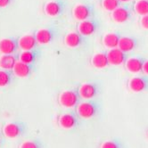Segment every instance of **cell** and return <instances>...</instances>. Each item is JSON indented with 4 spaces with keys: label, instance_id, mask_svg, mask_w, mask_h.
I'll return each mask as SVG.
<instances>
[{
    "label": "cell",
    "instance_id": "obj_18",
    "mask_svg": "<svg viewBox=\"0 0 148 148\" xmlns=\"http://www.w3.org/2000/svg\"><path fill=\"white\" fill-rule=\"evenodd\" d=\"M91 64L97 69H103L110 65L107 52H100L95 54L91 58Z\"/></svg>",
    "mask_w": 148,
    "mask_h": 148
},
{
    "label": "cell",
    "instance_id": "obj_27",
    "mask_svg": "<svg viewBox=\"0 0 148 148\" xmlns=\"http://www.w3.org/2000/svg\"><path fill=\"white\" fill-rule=\"evenodd\" d=\"M20 148H42V145L38 140H28L21 145Z\"/></svg>",
    "mask_w": 148,
    "mask_h": 148
},
{
    "label": "cell",
    "instance_id": "obj_15",
    "mask_svg": "<svg viewBox=\"0 0 148 148\" xmlns=\"http://www.w3.org/2000/svg\"><path fill=\"white\" fill-rule=\"evenodd\" d=\"M38 45V41L36 39L35 35L27 34L22 36L18 39V46L23 51H31L35 50Z\"/></svg>",
    "mask_w": 148,
    "mask_h": 148
},
{
    "label": "cell",
    "instance_id": "obj_10",
    "mask_svg": "<svg viewBox=\"0 0 148 148\" xmlns=\"http://www.w3.org/2000/svg\"><path fill=\"white\" fill-rule=\"evenodd\" d=\"M56 30L53 28H43L36 31L35 37L39 45H47L56 38Z\"/></svg>",
    "mask_w": 148,
    "mask_h": 148
},
{
    "label": "cell",
    "instance_id": "obj_12",
    "mask_svg": "<svg viewBox=\"0 0 148 148\" xmlns=\"http://www.w3.org/2000/svg\"><path fill=\"white\" fill-rule=\"evenodd\" d=\"M24 131V126L18 122H10L5 125L3 129L4 135L8 138H16L23 135Z\"/></svg>",
    "mask_w": 148,
    "mask_h": 148
},
{
    "label": "cell",
    "instance_id": "obj_29",
    "mask_svg": "<svg viewBox=\"0 0 148 148\" xmlns=\"http://www.w3.org/2000/svg\"><path fill=\"white\" fill-rule=\"evenodd\" d=\"M12 2H13V0H0V8L8 6Z\"/></svg>",
    "mask_w": 148,
    "mask_h": 148
},
{
    "label": "cell",
    "instance_id": "obj_30",
    "mask_svg": "<svg viewBox=\"0 0 148 148\" xmlns=\"http://www.w3.org/2000/svg\"><path fill=\"white\" fill-rule=\"evenodd\" d=\"M143 71H144V73L145 74V75H147V76H148V60H146V61H145V65H144Z\"/></svg>",
    "mask_w": 148,
    "mask_h": 148
},
{
    "label": "cell",
    "instance_id": "obj_26",
    "mask_svg": "<svg viewBox=\"0 0 148 148\" xmlns=\"http://www.w3.org/2000/svg\"><path fill=\"white\" fill-rule=\"evenodd\" d=\"M100 148H123V145L118 139H110L104 141Z\"/></svg>",
    "mask_w": 148,
    "mask_h": 148
},
{
    "label": "cell",
    "instance_id": "obj_5",
    "mask_svg": "<svg viewBox=\"0 0 148 148\" xmlns=\"http://www.w3.org/2000/svg\"><path fill=\"white\" fill-rule=\"evenodd\" d=\"M79 94L82 99L93 100L100 93V87L96 82H86L78 88Z\"/></svg>",
    "mask_w": 148,
    "mask_h": 148
},
{
    "label": "cell",
    "instance_id": "obj_7",
    "mask_svg": "<svg viewBox=\"0 0 148 148\" xmlns=\"http://www.w3.org/2000/svg\"><path fill=\"white\" fill-rule=\"evenodd\" d=\"M128 87L134 93H141L148 90V76L142 75L131 78L129 80Z\"/></svg>",
    "mask_w": 148,
    "mask_h": 148
},
{
    "label": "cell",
    "instance_id": "obj_23",
    "mask_svg": "<svg viewBox=\"0 0 148 148\" xmlns=\"http://www.w3.org/2000/svg\"><path fill=\"white\" fill-rule=\"evenodd\" d=\"M134 11L141 16L148 14V0H136L134 4Z\"/></svg>",
    "mask_w": 148,
    "mask_h": 148
},
{
    "label": "cell",
    "instance_id": "obj_14",
    "mask_svg": "<svg viewBox=\"0 0 148 148\" xmlns=\"http://www.w3.org/2000/svg\"><path fill=\"white\" fill-rule=\"evenodd\" d=\"M18 46V40L12 38H5L0 39V53L2 55H14Z\"/></svg>",
    "mask_w": 148,
    "mask_h": 148
},
{
    "label": "cell",
    "instance_id": "obj_22",
    "mask_svg": "<svg viewBox=\"0 0 148 148\" xmlns=\"http://www.w3.org/2000/svg\"><path fill=\"white\" fill-rule=\"evenodd\" d=\"M38 56V53L36 50L31 51H23L19 56V61L23 62L28 64H32L33 62H36Z\"/></svg>",
    "mask_w": 148,
    "mask_h": 148
},
{
    "label": "cell",
    "instance_id": "obj_8",
    "mask_svg": "<svg viewBox=\"0 0 148 148\" xmlns=\"http://www.w3.org/2000/svg\"><path fill=\"white\" fill-rule=\"evenodd\" d=\"M132 16V10L130 5H121L111 14L112 19L117 23H124L130 20Z\"/></svg>",
    "mask_w": 148,
    "mask_h": 148
},
{
    "label": "cell",
    "instance_id": "obj_25",
    "mask_svg": "<svg viewBox=\"0 0 148 148\" xmlns=\"http://www.w3.org/2000/svg\"><path fill=\"white\" fill-rule=\"evenodd\" d=\"M102 5L104 10L112 13L114 10H116L121 5V3L119 0H103Z\"/></svg>",
    "mask_w": 148,
    "mask_h": 148
},
{
    "label": "cell",
    "instance_id": "obj_20",
    "mask_svg": "<svg viewBox=\"0 0 148 148\" xmlns=\"http://www.w3.org/2000/svg\"><path fill=\"white\" fill-rule=\"evenodd\" d=\"M136 47H137V39L136 38L121 37L118 48H120L121 51L128 54V53L133 51Z\"/></svg>",
    "mask_w": 148,
    "mask_h": 148
},
{
    "label": "cell",
    "instance_id": "obj_16",
    "mask_svg": "<svg viewBox=\"0 0 148 148\" xmlns=\"http://www.w3.org/2000/svg\"><path fill=\"white\" fill-rule=\"evenodd\" d=\"M86 40V38L79 32H70L64 38V43L68 47L76 48L82 46Z\"/></svg>",
    "mask_w": 148,
    "mask_h": 148
},
{
    "label": "cell",
    "instance_id": "obj_28",
    "mask_svg": "<svg viewBox=\"0 0 148 148\" xmlns=\"http://www.w3.org/2000/svg\"><path fill=\"white\" fill-rule=\"evenodd\" d=\"M140 25L143 29H148V14L142 16V18L140 19Z\"/></svg>",
    "mask_w": 148,
    "mask_h": 148
},
{
    "label": "cell",
    "instance_id": "obj_1",
    "mask_svg": "<svg viewBox=\"0 0 148 148\" xmlns=\"http://www.w3.org/2000/svg\"><path fill=\"white\" fill-rule=\"evenodd\" d=\"M101 111L100 103L96 100H86L81 102L76 108V112L80 118L92 119L99 114Z\"/></svg>",
    "mask_w": 148,
    "mask_h": 148
},
{
    "label": "cell",
    "instance_id": "obj_3",
    "mask_svg": "<svg viewBox=\"0 0 148 148\" xmlns=\"http://www.w3.org/2000/svg\"><path fill=\"white\" fill-rule=\"evenodd\" d=\"M79 118L76 112H67L58 117V124L64 130H72L79 125Z\"/></svg>",
    "mask_w": 148,
    "mask_h": 148
},
{
    "label": "cell",
    "instance_id": "obj_9",
    "mask_svg": "<svg viewBox=\"0 0 148 148\" xmlns=\"http://www.w3.org/2000/svg\"><path fill=\"white\" fill-rule=\"evenodd\" d=\"M65 5L62 0H51L46 3L44 6V12L50 17H57L64 11Z\"/></svg>",
    "mask_w": 148,
    "mask_h": 148
},
{
    "label": "cell",
    "instance_id": "obj_32",
    "mask_svg": "<svg viewBox=\"0 0 148 148\" xmlns=\"http://www.w3.org/2000/svg\"><path fill=\"white\" fill-rule=\"evenodd\" d=\"M147 136H148V132H147Z\"/></svg>",
    "mask_w": 148,
    "mask_h": 148
},
{
    "label": "cell",
    "instance_id": "obj_6",
    "mask_svg": "<svg viewBox=\"0 0 148 148\" xmlns=\"http://www.w3.org/2000/svg\"><path fill=\"white\" fill-rule=\"evenodd\" d=\"M100 28V23L99 21L91 18L83 22H79L78 24V31L79 33L81 34L84 37H88L95 34Z\"/></svg>",
    "mask_w": 148,
    "mask_h": 148
},
{
    "label": "cell",
    "instance_id": "obj_19",
    "mask_svg": "<svg viewBox=\"0 0 148 148\" xmlns=\"http://www.w3.org/2000/svg\"><path fill=\"white\" fill-rule=\"evenodd\" d=\"M121 37L122 36H121L118 32H109L103 36V44L105 47L109 49L117 48L119 47V43Z\"/></svg>",
    "mask_w": 148,
    "mask_h": 148
},
{
    "label": "cell",
    "instance_id": "obj_13",
    "mask_svg": "<svg viewBox=\"0 0 148 148\" xmlns=\"http://www.w3.org/2000/svg\"><path fill=\"white\" fill-rule=\"evenodd\" d=\"M145 61L146 60L144 57H140V56L130 57L127 60L125 63V67L127 71L131 73H139L143 71Z\"/></svg>",
    "mask_w": 148,
    "mask_h": 148
},
{
    "label": "cell",
    "instance_id": "obj_31",
    "mask_svg": "<svg viewBox=\"0 0 148 148\" xmlns=\"http://www.w3.org/2000/svg\"><path fill=\"white\" fill-rule=\"evenodd\" d=\"M119 1L121 3H124V2H129V1H130V0H119Z\"/></svg>",
    "mask_w": 148,
    "mask_h": 148
},
{
    "label": "cell",
    "instance_id": "obj_21",
    "mask_svg": "<svg viewBox=\"0 0 148 148\" xmlns=\"http://www.w3.org/2000/svg\"><path fill=\"white\" fill-rule=\"evenodd\" d=\"M17 62L18 61L14 55H2L0 56V69L13 71Z\"/></svg>",
    "mask_w": 148,
    "mask_h": 148
},
{
    "label": "cell",
    "instance_id": "obj_24",
    "mask_svg": "<svg viewBox=\"0 0 148 148\" xmlns=\"http://www.w3.org/2000/svg\"><path fill=\"white\" fill-rule=\"evenodd\" d=\"M12 74L9 71L0 70V88H5L12 82Z\"/></svg>",
    "mask_w": 148,
    "mask_h": 148
},
{
    "label": "cell",
    "instance_id": "obj_4",
    "mask_svg": "<svg viewBox=\"0 0 148 148\" xmlns=\"http://www.w3.org/2000/svg\"><path fill=\"white\" fill-rule=\"evenodd\" d=\"M72 14L76 20L79 21V22H83V21L93 18L95 14V9L93 5L91 4H78L73 7Z\"/></svg>",
    "mask_w": 148,
    "mask_h": 148
},
{
    "label": "cell",
    "instance_id": "obj_17",
    "mask_svg": "<svg viewBox=\"0 0 148 148\" xmlns=\"http://www.w3.org/2000/svg\"><path fill=\"white\" fill-rule=\"evenodd\" d=\"M33 65L24 63L21 61H18L14 68L13 69V72L16 77L19 78H27L33 71Z\"/></svg>",
    "mask_w": 148,
    "mask_h": 148
},
{
    "label": "cell",
    "instance_id": "obj_11",
    "mask_svg": "<svg viewBox=\"0 0 148 148\" xmlns=\"http://www.w3.org/2000/svg\"><path fill=\"white\" fill-rule=\"evenodd\" d=\"M107 56H108L110 65H114V66H119L123 64V63H126L127 60L129 59L128 54L121 51L118 47L110 49L107 52Z\"/></svg>",
    "mask_w": 148,
    "mask_h": 148
},
{
    "label": "cell",
    "instance_id": "obj_2",
    "mask_svg": "<svg viewBox=\"0 0 148 148\" xmlns=\"http://www.w3.org/2000/svg\"><path fill=\"white\" fill-rule=\"evenodd\" d=\"M80 96L78 89H69L60 94L58 101L61 106L64 108H74L80 103Z\"/></svg>",
    "mask_w": 148,
    "mask_h": 148
}]
</instances>
